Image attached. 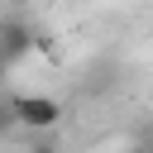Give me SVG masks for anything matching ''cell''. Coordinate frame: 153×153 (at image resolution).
Listing matches in <instances>:
<instances>
[{"mask_svg":"<svg viewBox=\"0 0 153 153\" xmlns=\"http://www.w3.org/2000/svg\"><path fill=\"white\" fill-rule=\"evenodd\" d=\"M10 100V115H14V129H53L62 120V100L53 96H38V91H14L5 96Z\"/></svg>","mask_w":153,"mask_h":153,"instance_id":"1","label":"cell"},{"mask_svg":"<svg viewBox=\"0 0 153 153\" xmlns=\"http://www.w3.org/2000/svg\"><path fill=\"white\" fill-rule=\"evenodd\" d=\"M14 129V115H10V100H0V134Z\"/></svg>","mask_w":153,"mask_h":153,"instance_id":"3","label":"cell"},{"mask_svg":"<svg viewBox=\"0 0 153 153\" xmlns=\"http://www.w3.org/2000/svg\"><path fill=\"white\" fill-rule=\"evenodd\" d=\"M134 153H153V124H143V129H139V139H134Z\"/></svg>","mask_w":153,"mask_h":153,"instance_id":"2","label":"cell"},{"mask_svg":"<svg viewBox=\"0 0 153 153\" xmlns=\"http://www.w3.org/2000/svg\"><path fill=\"white\" fill-rule=\"evenodd\" d=\"M38 153H57V148H38Z\"/></svg>","mask_w":153,"mask_h":153,"instance_id":"5","label":"cell"},{"mask_svg":"<svg viewBox=\"0 0 153 153\" xmlns=\"http://www.w3.org/2000/svg\"><path fill=\"white\" fill-rule=\"evenodd\" d=\"M5 72H10V62H5V53H0V81H5Z\"/></svg>","mask_w":153,"mask_h":153,"instance_id":"4","label":"cell"}]
</instances>
